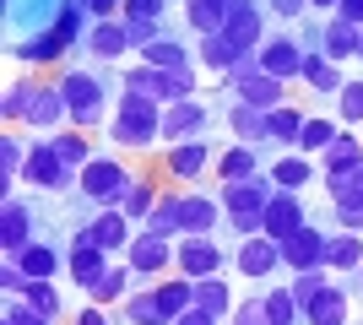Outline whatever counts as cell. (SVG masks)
I'll return each instance as SVG.
<instances>
[{
    "instance_id": "6da1fadb",
    "label": "cell",
    "mask_w": 363,
    "mask_h": 325,
    "mask_svg": "<svg viewBox=\"0 0 363 325\" xmlns=\"http://www.w3.org/2000/svg\"><path fill=\"white\" fill-rule=\"evenodd\" d=\"M104 141L120 147V152H130V157L163 147V103L147 98V93H136V87H120L114 114H108V125H104Z\"/></svg>"
},
{
    "instance_id": "7a4b0ae2",
    "label": "cell",
    "mask_w": 363,
    "mask_h": 325,
    "mask_svg": "<svg viewBox=\"0 0 363 325\" xmlns=\"http://www.w3.org/2000/svg\"><path fill=\"white\" fill-rule=\"evenodd\" d=\"M60 93H65V108H71V125L76 130H104L108 125V114H114V108H108V93H114V76H108V65H65L60 76Z\"/></svg>"
},
{
    "instance_id": "3957f363",
    "label": "cell",
    "mask_w": 363,
    "mask_h": 325,
    "mask_svg": "<svg viewBox=\"0 0 363 325\" xmlns=\"http://www.w3.org/2000/svg\"><path fill=\"white\" fill-rule=\"evenodd\" d=\"M141 179V163H130V152L120 147H98L76 173V190L87 195V206H125L130 185Z\"/></svg>"
},
{
    "instance_id": "277c9868",
    "label": "cell",
    "mask_w": 363,
    "mask_h": 325,
    "mask_svg": "<svg viewBox=\"0 0 363 325\" xmlns=\"http://www.w3.org/2000/svg\"><path fill=\"white\" fill-rule=\"evenodd\" d=\"M223 212H228V233L233 239H250V233H266V206L277 195L272 173H255V179H239V185H223Z\"/></svg>"
},
{
    "instance_id": "5b68a950",
    "label": "cell",
    "mask_w": 363,
    "mask_h": 325,
    "mask_svg": "<svg viewBox=\"0 0 363 325\" xmlns=\"http://www.w3.org/2000/svg\"><path fill=\"white\" fill-rule=\"evenodd\" d=\"M223 87H228L233 98H244V103L266 108V114H272V108H282V103L293 98V93H288L293 81L272 76V71H260V55H244V60H239V71H233V76H228Z\"/></svg>"
},
{
    "instance_id": "8992f818",
    "label": "cell",
    "mask_w": 363,
    "mask_h": 325,
    "mask_svg": "<svg viewBox=\"0 0 363 325\" xmlns=\"http://www.w3.org/2000/svg\"><path fill=\"white\" fill-rule=\"evenodd\" d=\"M120 87H136V93L157 98V103H174V98L201 93V76H196V71H163V65L136 60V65H130V71L120 76Z\"/></svg>"
},
{
    "instance_id": "52a82bcc",
    "label": "cell",
    "mask_w": 363,
    "mask_h": 325,
    "mask_svg": "<svg viewBox=\"0 0 363 325\" xmlns=\"http://www.w3.org/2000/svg\"><path fill=\"white\" fill-rule=\"evenodd\" d=\"M22 185L38 190V195H55V190H71L76 185V169L65 163L60 152H55V141L38 136L28 147V169H22Z\"/></svg>"
},
{
    "instance_id": "ba28073f",
    "label": "cell",
    "mask_w": 363,
    "mask_h": 325,
    "mask_svg": "<svg viewBox=\"0 0 363 325\" xmlns=\"http://www.w3.org/2000/svg\"><path fill=\"white\" fill-rule=\"evenodd\" d=\"M228 266H233V249H223L217 233H184L179 239V255H174V271L184 277H223Z\"/></svg>"
},
{
    "instance_id": "9c48e42d",
    "label": "cell",
    "mask_w": 363,
    "mask_h": 325,
    "mask_svg": "<svg viewBox=\"0 0 363 325\" xmlns=\"http://www.w3.org/2000/svg\"><path fill=\"white\" fill-rule=\"evenodd\" d=\"M233 271H239L244 282H272L277 271H288V261H282V239H272V233H250V239H239V244H233Z\"/></svg>"
},
{
    "instance_id": "30bf717a",
    "label": "cell",
    "mask_w": 363,
    "mask_h": 325,
    "mask_svg": "<svg viewBox=\"0 0 363 325\" xmlns=\"http://www.w3.org/2000/svg\"><path fill=\"white\" fill-rule=\"evenodd\" d=\"M71 125V108H65V93L60 81H38L33 76V93H28V108H22V130L33 136H55Z\"/></svg>"
},
{
    "instance_id": "8fae6325",
    "label": "cell",
    "mask_w": 363,
    "mask_h": 325,
    "mask_svg": "<svg viewBox=\"0 0 363 325\" xmlns=\"http://www.w3.org/2000/svg\"><path fill=\"white\" fill-rule=\"evenodd\" d=\"M108 266H114V255H108L98 239H92L87 228H76V239H71V249H65V277L76 282V293L87 298L92 287H98V277H104Z\"/></svg>"
},
{
    "instance_id": "7c38bea8",
    "label": "cell",
    "mask_w": 363,
    "mask_h": 325,
    "mask_svg": "<svg viewBox=\"0 0 363 325\" xmlns=\"http://www.w3.org/2000/svg\"><path fill=\"white\" fill-rule=\"evenodd\" d=\"M212 169H217V147L206 136H190V141L163 147V173H168V179H179V185H201Z\"/></svg>"
},
{
    "instance_id": "4fadbf2b",
    "label": "cell",
    "mask_w": 363,
    "mask_h": 325,
    "mask_svg": "<svg viewBox=\"0 0 363 325\" xmlns=\"http://www.w3.org/2000/svg\"><path fill=\"white\" fill-rule=\"evenodd\" d=\"M174 255H179V239H163V233H152V228H136V239L125 249V261L136 266L141 282L168 277V271H174Z\"/></svg>"
},
{
    "instance_id": "5bb4252c",
    "label": "cell",
    "mask_w": 363,
    "mask_h": 325,
    "mask_svg": "<svg viewBox=\"0 0 363 325\" xmlns=\"http://www.w3.org/2000/svg\"><path fill=\"white\" fill-rule=\"evenodd\" d=\"M82 55L98 60V65H120L125 55H136L130 33H125V16H98L87 28V38H82Z\"/></svg>"
},
{
    "instance_id": "9a60e30c",
    "label": "cell",
    "mask_w": 363,
    "mask_h": 325,
    "mask_svg": "<svg viewBox=\"0 0 363 325\" xmlns=\"http://www.w3.org/2000/svg\"><path fill=\"white\" fill-rule=\"evenodd\" d=\"M206 125H212V103H201V93L174 98V103H163V147L190 141V136H206Z\"/></svg>"
},
{
    "instance_id": "2e32d148",
    "label": "cell",
    "mask_w": 363,
    "mask_h": 325,
    "mask_svg": "<svg viewBox=\"0 0 363 325\" xmlns=\"http://www.w3.org/2000/svg\"><path fill=\"white\" fill-rule=\"evenodd\" d=\"M255 55H260V71H272V76H282V81H303V55H309V49H303L298 33L272 28V38H266Z\"/></svg>"
},
{
    "instance_id": "e0dca14e",
    "label": "cell",
    "mask_w": 363,
    "mask_h": 325,
    "mask_svg": "<svg viewBox=\"0 0 363 325\" xmlns=\"http://www.w3.org/2000/svg\"><path fill=\"white\" fill-rule=\"evenodd\" d=\"M82 228H87L92 239L108 249V255H125V249H130V239H136V222H130V212H125V206H92V217L82 222Z\"/></svg>"
},
{
    "instance_id": "ac0fdd59",
    "label": "cell",
    "mask_w": 363,
    "mask_h": 325,
    "mask_svg": "<svg viewBox=\"0 0 363 325\" xmlns=\"http://www.w3.org/2000/svg\"><path fill=\"white\" fill-rule=\"evenodd\" d=\"M38 222H33V206H28V195H6V201H0V249H6V255H16V249H28L33 239H38Z\"/></svg>"
},
{
    "instance_id": "d6986e66",
    "label": "cell",
    "mask_w": 363,
    "mask_h": 325,
    "mask_svg": "<svg viewBox=\"0 0 363 325\" xmlns=\"http://www.w3.org/2000/svg\"><path fill=\"white\" fill-rule=\"evenodd\" d=\"M325 244H331V228H320V222H303L298 233H288V239H282V261H288V271L325 266Z\"/></svg>"
},
{
    "instance_id": "ffe728a7",
    "label": "cell",
    "mask_w": 363,
    "mask_h": 325,
    "mask_svg": "<svg viewBox=\"0 0 363 325\" xmlns=\"http://www.w3.org/2000/svg\"><path fill=\"white\" fill-rule=\"evenodd\" d=\"M266 173L277 179V190H309V185H320V157H309V152H298V147H288V152H277L272 163H266Z\"/></svg>"
},
{
    "instance_id": "44dd1931",
    "label": "cell",
    "mask_w": 363,
    "mask_h": 325,
    "mask_svg": "<svg viewBox=\"0 0 363 325\" xmlns=\"http://www.w3.org/2000/svg\"><path fill=\"white\" fill-rule=\"evenodd\" d=\"M266 147H250V141H233V147H223L217 152V185H239V179H255V173H266Z\"/></svg>"
},
{
    "instance_id": "7402d4cb",
    "label": "cell",
    "mask_w": 363,
    "mask_h": 325,
    "mask_svg": "<svg viewBox=\"0 0 363 325\" xmlns=\"http://www.w3.org/2000/svg\"><path fill=\"white\" fill-rule=\"evenodd\" d=\"M179 222H184V233H217V222H228L223 195H212V190H184L179 195Z\"/></svg>"
},
{
    "instance_id": "603a6c76",
    "label": "cell",
    "mask_w": 363,
    "mask_h": 325,
    "mask_svg": "<svg viewBox=\"0 0 363 325\" xmlns=\"http://www.w3.org/2000/svg\"><path fill=\"white\" fill-rule=\"evenodd\" d=\"M223 33L244 49V55H255V49L272 38V11H266V0H260V6H244V11H228Z\"/></svg>"
},
{
    "instance_id": "cb8c5ba5",
    "label": "cell",
    "mask_w": 363,
    "mask_h": 325,
    "mask_svg": "<svg viewBox=\"0 0 363 325\" xmlns=\"http://www.w3.org/2000/svg\"><path fill=\"white\" fill-rule=\"evenodd\" d=\"M136 60H147V65H163V71H196L201 65V55H196V44H184L179 33H157L147 49H141Z\"/></svg>"
},
{
    "instance_id": "d4e9b609",
    "label": "cell",
    "mask_w": 363,
    "mask_h": 325,
    "mask_svg": "<svg viewBox=\"0 0 363 325\" xmlns=\"http://www.w3.org/2000/svg\"><path fill=\"white\" fill-rule=\"evenodd\" d=\"M196 55H201V65L212 71V81H228L233 71H239V60H244V49L228 38V33H201L196 38Z\"/></svg>"
},
{
    "instance_id": "484cf974",
    "label": "cell",
    "mask_w": 363,
    "mask_h": 325,
    "mask_svg": "<svg viewBox=\"0 0 363 325\" xmlns=\"http://www.w3.org/2000/svg\"><path fill=\"white\" fill-rule=\"evenodd\" d=\"M309 222V206H303V190H277L272 206H266V233L272 239H288Z\"/></svg>"
},
{
    "instance_id": "4316f807",
    "label": "cell",
    "mask_w": 363,
    "mask_h": 325,
    "mask_svg": "<svg viewBox=\"0 0 363 325\" xmlns=\"http://www.w3.org/2000/svg\"><path fill=\"white\" fill-rule=\"evenodd\" d=\"M352 314V287L347 282H325L315 293V304L303 309V325H347Z\"/></svg>"
},
{
    "instance_id": "83f0119b",
    "label": "cell",
    "mask_w": 363,
    "mask_h": 325,
    "mask_svg": "<svg viewBox=\"0 0 363 325\" xmlns=\"http://www.w3.org/2000/svg\"><path fill=\"white\" fill-rule=\"evenodd\" d=\"M303 87H309L315 98H325V103H331V98L347 87V65L315 49V55H303Z\"/></svg>"
},
{
    "instance_id": "f1b7e54d",
    "label": "cell",
    "mask_w": 363,
    "mask_h": 325,
    "mask_svg": "<svg viewBox=\"0 0 363 325\" xmlns=\"http://www.w3.org/2000/svg\"><path fill=\"white\" fill-rule=\"evenodd\" d=\"M320 49L331 55V60H358V22H347L342 11H325L320 16Z\"/></svg>"
},
{
    "instance_id": "f546056e",
    "label": "cell",
    "mask_w": 363,
    "mask_h": 325,
    "mask_svg": "<svg viewBox=\"0 0 363 325\" xmlns=\"http://www.w3.org/2000/svg\"><path fill=\"white\" fill-rule=\"evenodd\" d=\"M60 55H71V44H65L55 28L28 33V38H11V60H22V65H55Z\"/></svg>"
},
{
    "instance_id": "4dcf8cb0",
    "label": "cell",
    "mask_w": 363,
    "mask_h": 325,
    "mask_svg": "<svg viewBox=\"0 0 363 325\" xmlns=\"http://www.w3.org/2000/svg\"><path fill=\"white\" fill-rule=\"evenodd\" d=\"M320 185H325V195H331V217L363 212V163H352V169H342V173H325Z\"/></svg>"
},
{
    "instance_id": "1f68e13d",
    "label": "cell",
    "mask_w": 363,
    "mask_h": 325,
    "mask_svg": "<svg viewBox=\"0 0 363 325\" xmlns=\"http://www.w3.org/2000/svg\"><path fill=\"white\" fill-rule=\"evenodd\" d=\"M223 120H228V130H233V141L266 147V108L244 103V98H228V103H223Z\"/></svg>"
},
{
    "instance_id": "d6a6232c",
    "label": "cell",
    "mask_w": 363,
    "mask_h": 325,
    "mask_svg": "<svg viewBox=\"0 0 363 325\" xmlns=\"http://www.w3.org/2000/svg\"><path fill=\"white\" fill-rule=\"evenodd\" d=\"M325 266H331L336 277H352L363 266V233L352 228H331V244H325Z\"/></svg>"
},
{
    "instance_id": "836d02e7",
    "label": "cell",
    "mask_w": 363,
    "mask_h": 325,
    "mask_svg": "<svg viewBox=\"0 0 363 325\" xmlns=\"http://www.w3.org/2000/svg\"><path fill=\"white\" fill-rule=\"evenodd\" d=\"M120 314H125V325H174L168 320V309H163V298H157V287L152 282H141L136 293L120 304Z\"/></svg>"
},
{
    "instance_id": "e575fe53",
    "label": "cell",
    "mask_w": 363,
    "mask_h": 325,
    "mask_svg": "<svg viewBox=\"0 0 363 325\" xmlns=\"http://www.w3.org/2000/svg\"><path fill=\"white\" fill-rule=\"evenodd\" d=\"M303 114H309V108H298V103H282V108H272V114H266V147H277V152L298 147Z\"/></svg>"
},
{
    "instance_id": "d590c367",
    "label": "cell",
    "mask_w": 363,
    "mask_h": 325,
    "mask_svg": "<svg viewBox=\"0 0 363 325\" xmlns=\"http://www.w3.org/2000/svg\"><path fill=\"white\" fill-rule=\"evenodd\" d=\"M152 287H157V298H163L168 320H179V314L196 309V277H184V271H168V277H157Z\"/></svg>"
},
{
    "instance_id": "8d00e7d4",
    "label": "cell",
    "mask_w": 363,
    "mask_h": 325,
    "mask_svg": "<svg viewBox=\"0 0 363 325\" xmlns=\"http://www.w3.org/2000/svg\"><path fill=\"white\" fill-rule=\"evenodd\" d=\"M28 147H33V141H22V130H11V125H6V136H0V185H6V195L22 185V169H28Z\"/></svg>"
},
{
    "instance_id": "74e56055",
    "label": "cell",
    "mask_w": 363,
    "mask_h": 325,
    "mask_svg": "<svg viewBox=\"0 0 363 325\" xmlns=\"http://www.w3.org/2000/svg\"><path fill=\"white\" fill-rule=\"evenodd\" d=\"M352 163H363V130L342 125V136L320 152V169H325V173H342V169H352Z\"/></svg>"
},
{
    "instance_id": "f35d334b",
    "label": "cell",
    "mask_w": 363,
    "mask_h": 325,
    "mask_svg": "<svg viewBox=\"0 0 363 325\" xmlns=\"http://www.w3.org/2000/svg\"><path fill=\"white\" fill-rule=\"evenodd\" d=\"M342 136V120L336 114H303V130H298V152H309V157H320L331 141Z\"/></svg>"
},
{
    "instance_id": "ab89813d",
    "label": "cell",
    "mask_w": 363,
    "mask_h": 325,
    "mask_svg": "<svg viewBox=\"0 0 363 325\" xmlns=\"http://www.w3.org/2000/svg\"><path fill=\"white\" fill-rule=\"evenodd\" d=\"M179 16H184V28L196 33H223V22H228V0H184L179 6Z\"/></svg>"
},
{
    "instance_id": "60d3db41",
    "label": "cell",
    "mask_w": 363,
    "mask_h": 325,
    "mask_svg": "<svg viewBox=\"0 0 363 325\" xmlns=\"http://www.w3.org/2000/svg\"><path fill=\"white\" fill-rule=\"evenodd\" d=\"M16 261H22L28 277H60V271H65V255L49 244V239H33L28 249H16Z\"/></svg>"
},
{
    "instance_id": "b9f144b4",
    "label": "cell",
    "mask_w": 363,
    "mask_h": 325,
    "mask_svg": "<svg viewBox=\"0 0 363 325\" xmlns=\"http://www.w3.org/2000/svg\"><path fill=\"white\" fill-rule=\"evenodd\" d=\"M233 287H228V277H201L196 282V309H206V314H217V320L228 325V314H233Z\"/></svg>"
},
{
    "instance_id": "7bdbcfd3",
    "label": "cell",
    "mask_w": 363,
    "mask_h": 325,
    "mask_svg": "<svg viewBox=\"0 0 363 325\" xmlns=\"http://www.w3.org/2000/svg\"><path fill=\"white\" fill-rule=\"evenodd\" d=\"M22 298H28L33 309H44L49 320L60 325L65 320V298H60V277H28V287H22Z\"/></svg>"
},
{
    "instance_id": "ee69618b",
    "label": "cell",
    "mask_w": 363,
    "mask_h": 325,
    "mask_svg": "<svg viewBox=\"0 0 363 325\" xmlns=\"http://www.w3.org/2000/svg\"><path fill=\"white\" fill-rule=\"evenodd\" d=\"M266 325H303V304L288 282L266 287Z\"/></svg>"
},
{
    "instance_id": "f6af8a7d",
    "label": "cell",
    "mask_w": 363,
    "mask_h": 325,
    "mask_svg": "<svg viewBox=\"0 0 363 325\" xmlns=\"http://www.w3.org/2000/svg\"><path fill=\"white\" fill-rule=\"evenodd\" d=\"M179 195H184V190H168V185H163V195H157V206H152V217L141 222V228L163 233V239H179V233H184V222H179Z\"/></svg>"
},
{
    "instance_id": "bcb514c9",
    "label": "cell",
    "mask_w": 363,
    "mask_h": 325,
    "mask_svg": "<svg viewBox=\"0 0 363 325\" xmlns=\"http://www.w3.org/2000/svg\"><path fill=\"white\" fill-rule=\"evenodd\" d=\"M157 195H163V185H157V179H152L147 169H141V179H136V185H130V195H125V212H130V222H136V228H141V222H147V217H152V206H157Z\"/></svg>"
},
{
    "instance_id": "7dc6e473",
    "label": "cell",
    "mask_w": 363,
    "mask_h": 325,
    "mask_svg": "<svg viewBox=\"0 0 363 325\" xmlns=\"http://www.w3.org/2000/svg\"><path fill=\"white\" fill-rule=\"evenodd\" d=\"M49 141H55V152H60V157H65V163H71L76 173H82V163H87L92 152H98V147H92V141H87V130H76V125H65V130H55V136H49Z\"/></svg>"
},
{
    "instance_id": "c3c4849f",
    "label": "cell",
    "mask_w": 363,
    "mask_h": 325,
    "mask_svg": "<svg viewBox=\"0 0 363 325\" xmlns=\"http://www.w3.org/2000/svg\"><path fill=\"white\" fill-rule=\"evenodd\" d=\"M331 114L352 130H363V76H347V87L331 98Z\"/></svg>"
},
{
    "instance_id": "681fc988",
    "label": "cell",
    "mask_w": 363,
    "mask_h": 325,
    "mask_svg": "<svg viewBox=\"0 0 363 325\" xmlns=\"http://www.w3.org/2000/svg\"><path fill=\"white\" fill-rule=\"evenodd\" d=\"M331 277H336L331 266H309V271H293V277H288V287L298 293V304H303V309H309V304H315V293H320V287H325Z\"/></svg>"
},
{
    "instance_id": "f907efd6",
    "label": "cell",
    "mask_w": 363,
    "mask_h": 325,
    "mask_svg": "<svg viewBox=\"0 0 363 325\" xmlns=\"http://www.w3.org/2000/svg\"><path fill=\"white\" fill-rule=\"evenodd\" d=\"M28 93H33V76H16L11 87H6V98H0V120L11 125V130H22V108H28Z\"/></svg>"
},
{
    "instance_id": "816d5d0a",
    "label": "cell",
    "mask_w": 363,
    "mask_h": 325,
    "mask_svg": "<svg viewBox=\"0 0 363 325\" xmlns=\"http://www.w3.org/2000/svg\"><path fill=\"white\" fill-rule=\"evenodd\" d=\"M228 325H266V282H260L250 298H239V304H233Z\"/></svg>"
},
{
    "instance_id": "f5cc1de1",
    "label": "cell",
    "mask_w": 363,
    "mask_h": 325,
    "mask_svg": "<svg viewBox=\"0 0 363 325\" xmlns=\"http://www.w3.org/2000/svg\"><path fill=\"white\" fill-rule=\"evenodd\" d=\"M168 11H174V0H125V11L130 22H157V28H168Z\"/></svg>"
},
{
    "instance_id": "db71d44e",
    "label": "cell",
    "mask_w": 363,
    "mask_h": 325,
    "mask_svg": "<svg viewBox=\"0 0 363 325\" xmlns=\"http://www.w3.org/2000/svg\"><path fill=\"white\" fill-rule=\"evenodd\" d=\"M0 320H6V325H55V320H49L44 309H33V304H28L22 293H16V298H6V309H0Z\"/></svg>"
},
{
    "instance_id": "11a10c76",
    "label": "cell",
    "mask_w": 363,
    "mask_h": 325,
    "mask_svg": "<svg viewBox=\"0 0 363 325\" xmlns=\"http://www.w3.org/2000/svg\"><path fill=\"white\" fill-rule=\"evenodd\" d=\"M125 314L120 309H104V304H92V298H82V309L71 314V325H120Z\"/></svg>"
},
{
    "instance_id": "9f6ffc18",
    "label": "cell",
    "mask_w": 363,
    "mask_h": 325,
    "mask_svg": "<svg viewBox=\"0 0 363 325\" xmlns=\"http://www.w3.org/2000/svg\"><path fill=\"white\" fill-rule=\"evenodd\" d=\"M22 287H28V271H22V261H16V255H6V261H0V293L16 298Z\"/></svg>"
},
{
    "instance_id": "6f0895ef",
    "label": "cell",
    "mask_w": 363,
    "mask_h": 325,
    "mask_svg": "<svg viewBox=\"0 0 363 325\" xmlns=\"http://www.w3.org/2000/svg\"><path fill=\"white\" fill-rule=\"evenodd\" d=\"M266 11L282 16V22H303V16H309V0H266Z\"/></svg>"
},
{
    "instance_id": "680465c9",
    "label": "cell",
    "mask_w": 363,
    "mask_h": 325,
    "mask_svg": "<svg viewBox=\"0 0 363 325\" xmlns=\"http://www.w3.org/2000/svg\"><path fill=\"white\" fill-rule=\"evenodd\" d=\"M82 6H87L92 22H98V16H120L125 11V0H82Z\"/></svg>"
},
{
    "instance_id": "91938a15",
    "label": "cell",
    "mask_w": 363,
    "mask_h": 325,
    "mask_svg": "<svg viewBox=\"0 0 363 325\" xmlns=\"http://www.w3.org/2000/svg\"><path fill=\"white\" fill-rule=\"evenodd\" d=\"M174 325H223V320H217V314H206V309H190V314H179Z\"/></svg>"
},
{
    "instance_id": "94428289",
    "label": "cell",
    "mask_w": 363,
    "mask_h": 325,
    "mask_svg": "<svg viewBox=\"0 0 363 325\" xmlns=\"http://www.w3.org/2000/svg\"><path fill=\"white\" fill-rule=\"evenodd\" d=\"M336 11L347 16V22H358V28H363V0H342V6H336Z\"/></svg>"
},
{
    "instance_id": "6125c7cd",
    "label": "cell",
    "mask_w": 363,
    "mask_h": 325,
    "mask_svg": "<svg viewBox=\"0 0 363 325\" xmlns=\"http://www.w3.org/2000/svg\"><path fill=\"white\" fill-rule=\"evenodd\" d=\"M347 287H352V298H363V266H358V271L347 277Z\"/></svg>"
},
{
    "instance_id": "be15d7a7",
    "label": "cell",
    "mask_w": 363,
    "mask_h": 325,
    "mask_svg": "<svg viewBox=\"0 0 363 325\" xmlns=\"http://www.w3.org/2000/svg\"><path fill=\"white\" fill-rule=\"evenodd\" d=\"M342 0H309V11H336Z\"/></svg>"
},
{
    "instance_id": "e7e4bbea",
    "label": "cell",
    "mask_w": 363,
    "mask_h": 325,
    "mask_svg": "<svg viewBox=\"0 0 363 325\" xmlns=\"http://www.w3.org/2000/svg\"><path fill=\"white\" fill-rule=\"evenodd\" d=\"M358 60H363V28H358Z\"/></svg>"
},
{
    "instance_id": "03108f58",
    "label": "cell",
    "mask_w": 363,
    "mask_h": 325,
    "mask_svg": "<svg viewBox=\"0 0 363 325\" xmlns=\"http://www.w3.org/2000/svg\"><path fill=\"white\" fill-rule=\"evenodd\" d=\"M0 325H6V320H0Z\"/></svg>"
}]
</instances>
